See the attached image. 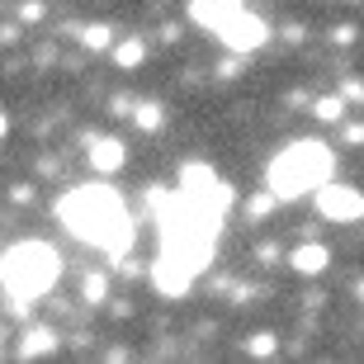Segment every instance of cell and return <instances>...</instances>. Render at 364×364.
Masks as SVG:
<instances>
[{"label": "cell", "instance_id": "cell-1", "mask_svg": "<svg viewBox=\"0 0 364 364\" xmlns=\"http://www.w3.org/2000/svg\"><path fill=\"white\" fill-rule=\"evenodd\" d=\"M57 218H62L81 242L100 246V251H109V256H123V251L133 246V218H128V208H123L119 189H109V185L71 189L67 199L57 203Z\"/></svg>", "mask_w": 364, "mask_h": 364}, {"label": "cell", "instance_id": "cell-2", "mask_svg": "<svg viewBox=\"0 0 364 364\" xmlns=\"http://www.w3.org/2000/svg\"><path fill=\"white\" fill-rule=\"evenodd\" d=\"M156 213H161V251L166 256L185 260L189 270L199 274L208 260H213V246H218V228H223V218L208 213L203 203L185 199H156Z\"/></svg>", "mask_w": 364, "mask_h": 364}, {"label": "cell", "instance_id": "cell-3", "mask_svg": "<svg viewBox=\"0 0 364 364\" xmlns=\"http://www.w3.org/2000/svg\"><path fill=\"white\" fill-rule=\"evenodd\" d=\"M331 166H336V156H331L326 142H294L265 171L270 176V194L274 199H303V194H312V189H322L331 180Z\"/></svg>", "mask_w": 364, "mask_h": 364}, {"label": "cell", "instance_id": "cell-4", "mask_svg": "<svg viewBox=\"0 0 364 364\" xmlns=\"http://www.w3.org/2000/svg\"><path fill=\"white\" fill-rule=\"evenodd\" d=\"M57 274H62V260H57V251L48 242H19L0 256V284L19 308L48 294L57 284Z\"/></svg>", "mask_w": 364, "mask_h": 364}, {"label": "cell", "instance_id": "cell-5", "mask_svg": "<svg viewBox=\"0 0 364 364\" xmlns=\"http://www.w3.org/2000/svg\"><path fill=\"white\" fill-rule=\"evenodd\" d=\"M180 194L194 199V203H203V208L218 213V218L232 208V185H228V180H218L208 166H185V176H180Z\"/></svg>", "mask_w": 364, "mask_h": 364}, {"label": "cell", "instance_id": "cell-6", "mask_svg": "<svg viewBox=\"0 0 364 364\" xmlns=\"http://www.w3.org/2000/svg\"><path fill=\"white\" fill-rule=\"evenodd\" d=\"M218 38L228 43L232 53H256V48H265V38H270V28H265V19H256V14L237 10L228 19V24L218 28Z\"/></svg>", "mask_w": 364, "mask_h": 364}, {"label": "cell", "instance_id": "cell-7", "mask_svg": "<svg viewBox=\"0 0 364 364\" xmlns=\"http://www.w3.org/2000/svg\"><path fill=\"white\" fill-rule=\"evenodd\" d=\"M317 208H322L326 218H336V223H355V218H364V189H355V185H322Z\"/></svg>", "mask_w": 364, "mask_h": 364}, {"label": "cell", "instance_id": "cell-8", "mask_svg": "<svg viewBox=\"0 0 364 364\" xmlns=\"http://www.w3.org/2000/svg\"><path fill=\"white\" fill-rule=\"evenodd\" d=\"M151 279H156V289H161L166 298H185L189 294V284H194V270H189L185 260L176 256H156V265H151Z\"/></svg>", "mask_w": 364, "mask_h": 364}, {"label": "cell", "instance_id": "cell-9", "mask_svg": "<svg viewBox=\"0 0 364 364\" xmlns=\"http://www.w3.org/2000/svg\"><path fill=\"white\" fill-rule=\"evenodd\" d=\"M237 10H242V0H189V14H194V24L213 28V33L228 24Z\"/></svg>", "mask_w": 364, "mask_h": 364}, {"label": "cell", "instance_id": "cell-10", "mask_svg": "<svg viewBox=\"0 0 364 364\" xmlns=\"http://www.w3.org/2000/svg\"><path fill=\"white\" fill-rule=\"evenodd\" d=\"M289 265H294L298 274H322L326 265H331V251H326V246H298L294 256H289Z\"/></svg>", "mask_w": 364, "mask_h": 364}, {"label": "cell", "instance_id": "cell-11", "mask_svg": "<svg viewBox=\"0 0 364 364\" xmlns=\"http://www.w3.org/2000/svg\"><path fill=\"white\" fill-rule=\"evenodd\" d=\"M90 166L95 171H119L123 166V142L119 137H100V142L90 147Z\"/></svg>", "mask_w": 364, "mask_h": 364}, {"label": "cell", "instance_id": "cell-12", "mask_svg": "<svg viewBox=\"0 0 364 364\" xmlns=\"http://www.w3.org/2000/svg\"><path fill=\"white\" fill-rule=\"evenodd\" d=\"M53 350H57V336L48 326H33V331L19 341V355H24V360H38V355H53Z\"/></svg>", "mask_w": 364, "mask_h": 364}, {"label": "cell", "instance_id": "cell-13", "mask_svg": "<svg viewBox=\"0 0 364 364\" xmlns=\"http://www.w3.org/2000/svg\"><path fill=\"white\" fill-rule=\"evenodd\" d=\"M312 114H317L322 123H341V119H346V100H341V95H326V100L312 105Z\"/></svg>", "mask_w": 364, "mask_h": 364}, {"label": "cell", "instance_id": "cell-14", "mask_svg": "<svg viewBox=\"0 0 364 364\" xmlns=\"http://www.w3.org/2000/svg\"><path fill=\"white\" fill-rule=\"evenodd\" d=\"M133 119L142 128H161V105H133Z\"/></svg>", "mask_w": 364, "mask_h": 364}, {"label": "cell", "instance_id": "cell-15", "mask_svg": "<svg viewBox=\"0 0 364 364\" xmlns=\"http://www.w3.org/2000/svg\"><path fill=\"white\" fill-rule=\"evenodd\" d=\"M81 43H85V48H109V43H114V33H109L105 24H90V28L81 33Z\"/></svg>", "mask_w": 364, "mask_h": 364}, {"label": "cell", "instance_id": "cell-16", "mask_svg": "<svg viewBox=\"0 0 364 364\" xmlns=\"http://www.w3.org/2000/svg\"><path fill=\"white\" fill-rule=\"evenodd\" d=\"M137 62H142V43L128 38V43L119 48V67H137Z\"/></svg>", "mask_w": 364, "mask_h": 364}, {"label": "cell", "instance_id": "cell-17", "mask_svg": "<svg viewBox=\"0 0 364 364\" xmlns=\"http://www.w3.org/2000/svg\"><path fill=\"white\" fill-rule=\"evenodd\" d=\"M105 274H90V279H85V298H90V303H100V298H105Z\"/></svg>", "mask_w": 364, "mask_h": 364}, {"label": "cell", "instance_id": "cell-18", "mask_svg": "<svg viewBox=\"0 0 364 364\" xmlns=\"http://www.w3.org/2000/svg\"><path fill=\"white\" fill-rule=\"evenodd\" d=\"M251 350H256V355H274V336H270V331L251 336Z\"/></svg>", "mask_w": 364, "mask_h": 364}, {"label": "cell", "instance_id": "cell-19", "mask_svg": "<svg viewBox=\"0 0 364 364\" xmlns=\"http://www.w3.org/2000/svg\"><path fill=\"white\" fill-rule=\"evenodd\" d=\"M19 14H24V19H43V5H38V0H28V5H24Z\"/></svg>", "mask_w": 364, "mask_h": 364}, {"label": "cell", "instance_id": "cell-20", "mask_svg": "<svg viewBox=\"0 0 364 364\" xmlns=\"http://www.w3.org/2000/svg\"><path fill=\"white\" fill-rule=\"evenodd\" d=\"M346 95H350V100H364V85H360V81H350V85H346Z\"/></svg>", "mask_w": 364, "mask_h": 364}, {"label": "cell", "instance_id": "cell-21", "mask_svg": "<svg viewBox=\"0 0 364 364\" xmlns=\"http://www.w3.org/2000/svg\"><path fill=\"white\" fill-rule=\"evenodd\" d=\"M0 137H5V114H0Z\"/></svg>", "mask_w": 364, "mask_h": 364}]
</instances>
